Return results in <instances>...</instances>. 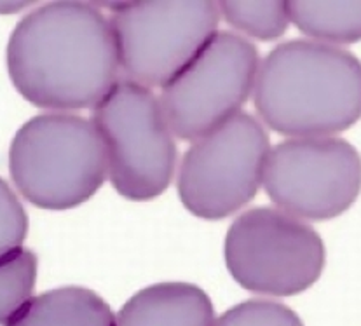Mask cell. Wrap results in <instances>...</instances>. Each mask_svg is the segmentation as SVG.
<instances>
[{
    "label": "cell",
    "instance_id": "obj_3",
    "mask_svg": "<svg viewBox=\"0 0 361 326\" xmlns=\"http://www.w3.org/2000/svg\"><path fill=\"white\" fill-rule=\"evenodd\" d=\"M9 171L25 199L51 211L86 203L109 177L93 120L60 112L40 113L21 126L11 144Z\"/></svg>",
    "mask_w": 361,
    "mask_h": 326
},
{
    "label": "cell",
    "instance_id": "obj_13",
    "mask_svg": "<svg viewBox=\"0 0 361 326\" xmlns=\"http://www.w3.org/2000/svg\"><path fill=\"white\" fill-rule=\"evenodd\" d=\"M219 13L231 27L260 40H274L288 30L290 18L286 2H216Z\"/></svg>",
    "mask_w": 361,
    "mask_h": 326
},
{
    "label": "cell",
    "instance_id": "obj_12",
    "mask_svg": "<svg viewBox=\"0 0 361 326\" xmlns=\"http://www.w3.org/2000/svg\"><path fill=\"white\" fill-rule=\"evenodd\" d=\"M290 23L318 40L353 44L361 40V0L286 2Z\"/></svg>",
    "mask_w": 361,
    "mask_h": 326
},
{
    "label": "cell",
    "instance_id": "obj_14",
    "mask_svg": "<svg viewBox=\"0 0 361 326\" xmlns=\"http://www.w3.org/2000/svg\"><path fill=\"white\" fill-rule=\"evenodd\" d=\"M37 280V256L27 248L0 258V325L32 296Z\"/></svg>",
    "mask_w": 361,
    "mask_h": 326
},
{
    "label": "cell",
    "instance_id": "obj_7",
    "mask_svg": "<svg viewBox=\"0 0 361 326\" xmlns=\"http://www.w3.org/2000/svg\"><path fill=\"white\" fill-rule=\"evenodd\" d=\"M271 144L253 115L239 112L192 142L178 171L183 206L204 220H222L259 192Z\"/></svg>",
    "mask_w": 361,
    "mask_h": 326
},
{
    "label": "cell",
    "instance_id": "obj_15",
    "mask_svg": "<svg viewBox=\"0 0 361 326\" xmlns=\"http://www.w3.org/2000/svg\"><path fill=\"white\" fill-rule=\"evenodd\" d=\"M215 326H304L290 307L272 300H246L226 311Z\"/></svg>",
    "mask_w": 361,
    "mask_h": 326
},
{
    "label": "cell",
    "instance_id": "obj_11",
    "mask_svg": "<svg viewBox=\"0 0 361 326\" xmlns=\"http://www.w3.org/2000/svg\"><path fill=\"white\" fill-rule=\"evenodd\" d=\"M6 326H117V316L94 291L63 287L30 296Z\"/></svg>",
    "mask_w": 361,
    "mask_h": 326
},
{
    "label": "cell",
    "instance_id": "obj_6",
    "mask_svg": "<svg viewBox=\"0 0 361 326\" xmlns=\"http://www.w3.org/2000/svg\"><path fill=\"white\" fill-rule=\"evenodd\" d=\"M119 68L145 87H163L216 34L220 13L212 0L123 4L110 7Z\"/></svg>",
    "mask_w": 361,
    "mask_h": 326
},
{
    "label": "cell",
    "instance_id": "obj_4",
    "mask_svg": "<svg viewBox=\"0 0 361 326\" xmlns=\"http://www.w3.org/2000/svg\"><path fill=\"white\" fill-rule=\"evenodd\" d=\"M93 124L106 152L114 189L130 201L164 192L176 168V145L156 94L119 79L94 105Z\"/></svg>",
    "mask_w": 361,
    "mask_h": 326
},
{
    "label": "cell",
    "instance_id": "obj_10",
    "mask_svg": "<svg viewBox=\"0 0 361 326\" xmlns=\"http://www.w3.org/2000/svg\"><path fill=\"white\" fill-rule=\"evenodd\" d=\"M215 321L209 296L189 283L143 288L117 314V326H215Z\"/></svg>",
    "mask_w": 361,
    "mask_h": 326
},
{
    "label": "cell",
    "instance_id": "obj_8",
    "mask_svg": "<svg viewBox=\"0 0 361 326\" xmlns=\"http://www.w3.org/2000/svg\"><path fill=\"white\" fill-rule=\"evenodd\" d=\"M259 49L245 37L216 32L161 93L173 137L196 142L239 113L255 89Z\"/></svg>",
    "mask_w": 361,
    "mask_h": 326
},
{
    "label": "cell",
    "instance_id": "obj_16",
    "mask_svg": "<svg viewBox=\"0 0 361 326\" xmlns=\"http://www.w3.org/2000/svg\"><path fill=\"white\" fill-rule=\"evenodd\" d=\"M28 217L14 190L0 178V258L23 248Z\"/></svg>",
    "mask_w": 361,
    "mask_h": 326
},
{
    "label": "cell",
    "instance_id": "obj_5",
    "mask_svg": "<svg viewBox=\"0 0 361 326\" xmlns=\"http://www.w3.org/2000/svg\"><path fill=\"white\" fill-rule=\"evenodd\" d=\"M226 263L245 290L292 296L322 276L326 251L319 234L300 218L259 206L234 220L226 237Z\"/></svg>",
    "mask_w": 361,
    "mask_h": 326
},
{
    "label": "cell",
    "instance_id": "obj_1",
    "mask_svg": "<svg viewBox=\"0 0 361 326\" xmlns=\"http://www.w3.org/2000/svg\"><path fill=\"white\" fill-rule=\"evenodd\" d=\"M7 70L32 105L56 112L90 108L119 80L110 23L87 2H51L16 25Z\"/></svg>",
    "mask_w": 361,
    "mask_h": 326
},
{
    "label": "cell",
    "instance_id": "obj_9",
    "mask_svg": "<svg viewBox=\"0 0 361 326\" xmlns=\"http://www.w3.org/2000/svg\"><path fill=\"white\" fill-rule=\"evenodd\" d=\"M262 185L269 199L297 218L330 220L361 192V156L342 138H292L271 149Z\"/></svg>",
    "mask_w": 361,
    "mask_h": 326
},
{
    "label": "cell",
    "instance_id": "obj_2",
    "mask_svg": "<svg viewBox=\"0 0 361 326\" xmlns=\"http://www.w3.org/2000/svg\"><path fill=\"white\" fill-rule=\"evenodd\" d=\"M253 101L265 126L285 137L342 133L361 119V61L318 40L278 44L260 63Z\"/></svg>",
    "mask_w": 361,
    "mask_h": 326
}]
</instances>
